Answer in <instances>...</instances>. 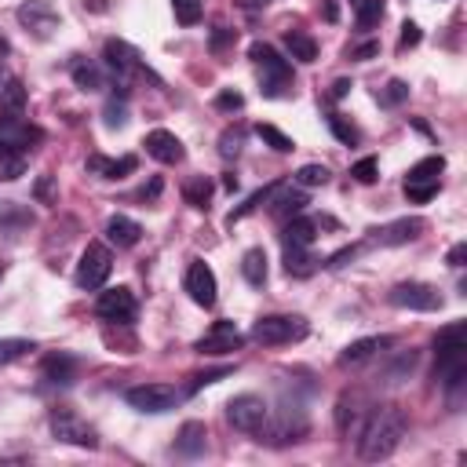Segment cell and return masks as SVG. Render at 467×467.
Instances as JSON below:
<instances>
[{"label":"cell","instance_id":"46","mask_svg":"<svg viewBox=\"0 0 467 467\" xmlns=\"http://www.w3.org/2000/svg\"><path fill=\"white\" fill-rule=\"evenodd\" d=\"M215 106H220V110H241L245 106V96H241V91H234V88H227V91H220V96H215Z\"/></svg>","mask_w":467,"mask_h":467},{"label":"cell","instance_id":"38","mask_svg":"<svg viewBox=\"0 0 467 467\" xmlns=\"http://www.w3.org/2000/svg\"><path fill=\"white\" fill-rule=\"evenodd\" d=\"M172 12L179 26H198L201 22V0H172Z\"/></svg>","mask_w":467,"mask_h":467},{"label":"cell","instance_id":"49","mask_svg":"<svg viewBox=\"0 0 467 467\" xmlns=\"http://www.w3.org/2000/svg\"><path fill=\"white\" fill-rule=\"evenodd\" d=\"M237 150H241V132H223V139H220V153H223V158H234Z\"/></svg>","mask_w":467,"mask_h":467},{"label":"cell","instance_id":"29","mask_svg":"<svg viewBox=\"0 0 467 467\" xmlns=\"http://www.w3.org/2000/svg\"><path fill=\"white\" fill-rule=\"evenodd\" d=\"M285 48L300 62H315L318 58V41L310 37V34H303V29H289V34H285Z\"/></svg>","mask_w":467,"mask_h":467},{"label":"cell","instance_id":"32","mask_svg":"<svg viewBox=\"0 0 467 467\" xmlns=\"http://www.w3.org/2000/svg\"><path fill=\"white\" fill-rule=\"evenodd\" d=\"M26 175V153L19 150H0V183H15Z\"/></svg>","mask_w":467,"mask_h":467},{"label":"cell","instance_id":"16","mask_svg":"<svg viewBox=\"0 0 467 467\" xmlns=\"http://www.w3.org/2000/svg\"><path fill=\"white\" fill-rule=\"evenodd\" d=\"M44 132L34 128V124H26V121H0V150H19L26 153L34 143H41Z\"/></svg>","mask_w":467,"mask_h":467},{"label":"cell","instance_id":"4","mask_svg":"<svg viewBox=\"0 0 467 467\" xmlns=\"http://www.w3.org/2000/svg\"><path fill=\"white\" fill-rule=\"evenodd\" d=\"M124 401L136 409V413H146V416H161V413H172L179 401H183V391H175L172 384H139V387H128L124 391Z\"/></svg>","mask_w":467,"mask_h":467},{"label":"cell","instance_id":"34","mask_svg":"<svg viewBox=\"0 0 467 467\" xmlns=\"http://www.w3.org/2000/svg\"><path fill=\"white\" fill-rule=\"evenodd\" d=\"M256 136L270 146V150H277V153H289V150H296V143L282 132V128H274V124H256Z\"/></svg>","mask_w":467,"mask_h":467},{"label":"cell","instance_id":"26","mask_svg":"<svg viewBox=\"0 0 467 467\" xmlns=\"http://www.w3.org/2000/svg\"><path fill=\"white\" fill-rule=\"evenodd\" d=\"M241 274H245V282L253 289L267 285V253H263V248H248V253L241 256Z\"/></svg>","mask_w":467,"mask_h":467},{"label":"cell","instance_id":"31","mask_svg":"<svg viewBox=\"0 0 467 467\" xmlns=\"http://www.w3.org/2000/svg\"><path fill=\"white\" fill-rule=\"evenodd\" d=\"M74 372H77V362L66 358V354H51V358H44V377H48L51 384H70V380H74Z\"/></svg>","mask_w":467,"mask_h":467},{"label":"cell","instance_id":"51","mask_svg":"<svg viewBox=\"0 0 467 467\" xmlns=\"http://www.w3.org/2000/svg\"><path fill=\"white\" fill-rule=\"evenodd\" d=\"M463 260H467V245L460 241V245L449 248V267H463Z\"/></svg>","mask_w":467,"mask_h":467},{"label":"cell","instance_id":"35","mask_svg":"<svg viewBox=\"0 0 467 467\" xmlns=\"http://www.w3.org/2000/svg\"><path fill=\"white\" fill-rule=\"evenodd\" d=\"M29 351H34V339H19V336L0 339V365H12L19 358H26Z\"/></svg>","mask_w":467,"mask_h":467},{"label":"cell","instance_id":"39","mask_svg":"<svg viewBox=\"0 0 467 467\" xmlns=\"http://www.w3.org/2000/svg\"><path fill=\"white\" fill-rule=\"evenodd\" d=\"M384 19V0H362L358 4V29H372Z\"/></svg>","mask_w":467,"mask_h":467},{"label":"cell","instance_id":"55","mask_svg":"<svg viewBox=\"0 0 467 467\" xmlns=\"http://www.w3.org/2000/svg\"><path fill=\"white\" fill-rule=\"evenodd\" d=\"M377 51H380L377 44H365V48H354V51H351V58H372Z\"/></svg>","mask_w":467,"mask_h":467},{"label":"cell","instance_id":"25","mask_svg":"<svg viewBox=\"0 0 467 467\" xmlns=\"http://www.w3.org/2000/svg\"><path fill=\"white\" fill-rule=\"evenodd\" d=\"M420 230H424V220H394L377 237H380V245H406V241H416Z\"/></svg>","mask_w":467,"mask_h":467},{"label":"cell","instance_id":"48","mask_svg":"<svg viewBox=\"0 0 467 467\" xmlns=\"http://www.w3.org/2000/svg\"><path fill=\"white\" fill-rule=\"evenodd\" d=\"M439 194V183H424V186H406V198L409 201H431Z\"/></svg>","mask_w":467,"mask_h":467},{"label":"cell","instance_id":"47","mask_svg":"<svg viewBox=\"0 0 467 467\" xmlns=\"http://www.w3.org/2000/svg\"><path fill=\"white\" fill-rule=\"evenodd\" d=\"M34 194H37L41 205H51V201H55V179H51V175H41L37 186H34Z\"/></svg>","mask_w":467,"mask_h":467},{"label":"cell","instance_id":"45","mask_svg":"<svg viewBox=\"0 0 467 467\" xmlns=\"http://www.w3.org/2000/svg\"><path fill=\"white\" fill-rule=\"evenodd\" d=\"M420 37H424V34H420L416 22H401V41H398V48H401V51H406V48H416Z\"/></svg>","mask_w":467,"mask_h":467},{"label":"cell","instance_id":"50","mask_svg":"<svg viewBox=\"0 0 467 467\" xmlns=\"http://www.w3.org/2000/svg\"><path fill=\"white\" fill-rule=\"evenodd\" d=\"M358 253H362V248H358V245H351V248H344V253H336V256L329 260V267H344V263H347V260H354Z\"/></svg>","mask_w":467,"mask_h":467},{"label":"cell","instance_id":"10","mask_svg":"<svg viewBox=\"0 0 467 467\" xmlns=\"http://www.w3.org/2000/svg\"><path fill=\"white\" fill-rule=\"evenodd\" d=\"M15 15H19V22H22L37 41H48L55 29L62 26V15L55 12L51 0H26V4H22Z\"/></svg>","mask_w":467,"mask_h":467},{"label":"cell","instance_id":"37","mask_svg":"<svg viewBox=\"0 0 467 467\" xmlns=\"http://www.w3.org/2000/svg\"><path fill=\"white\" fill-rule=\"evenodd\" d=\"M103 117H106V128H124L128 124V103H124V96H110L106 106H103Z\"/></svg>","mask_w":467,"mask_h":467},{"label":"cell","instance_id":"9","mask_svg":"<svg viewBox=\"0 0 467 467\" xmlns=\"http://www.w3.org/2000/svg\"><path fill=\"white\" fill-rule=\"evenodd\" d=\"M267 416H270V409L260 394H237L227 401V420L245 434H256L267 424Z\"/></svg>","mask_w":467,"mask_h":467},{"label":"cell","instance_id":"3","mask_svg":"<svg viewBox=\"0 0 467 467\" xmlns=\"http://www.w3.org/2000/svg\"><path fill=\"white\" fill-rule=\"evenodd\" d=\"M307 322L300 315H267L253 325V339L263 347H282V344H300L307 336Z\"/></svg>","mask_w":467,"mask_h":467},{"label":"cell","instance_id":"33","mask_svg":"<svg viewBox=\"0 0 467 467\" xmlns=\"http://www.w3.org/2000/svg\"><path fill=\"white\" fill-rule=\"evenodd\" d=\"M183 198H186V205H191V208H208V201H212V183L205 175L191 179V183L183 186Z\"/></svg>","mask_w":467,"mask_h":467},{"label":"cell","instance_id":"43","mask_svg":"<svg viewBox=\"0 0 467 467\" xmlns=\"http://www.w3.org/2000/svg\"><path fill=\"white\" fill-rule=\"evenodd\" d=\"M413 365H416V354H413V351H409V354H401V358L384 372V380H387V384H398L401 372H413Z\"/></svg>","mask_w":467,"mask_h":467},{"label":"cell","instance_id":"2","mask_svg":"<svg viewBox=\"0 0 467 467\" xmlns=\"http://www.w3.org/2000/svg\"><path fill=\"white\" fill-rule=\"evenodd\" d=\"M434 354H439V377L446 380V387H460L467 377V325L453 322L439 332L434 339Z\"/></svg>","mask_w":467,"mask_h":467},{"label":"cell","instance_id":"54","mask_svg":"<svg viewBox=\"0 0 467 467\" xmlns=\"http://www.w3.org/2000/svg\"><path fill=\"white\" fill-rule=\"evenodd\" d=\"M351 88H354V84H351L347 77H339V81L332 84V99H344V96H347V91H351Z\"/></svg>","mask_w":467,"mask_h":467},{"label":"cell","instance_id":"23","mask_svg":"<svg viewBox=\"0 0 467 467\" xmlns=\"http://www.w3.org/2000/svg\"><path fill=\"white\" fill-rule=\"evenodd\" d=\"M315 270H318V260L310 253V245H285V274L310 277Z\"/></svg>","mask_w":467,"mask_h":467},{"label":"cell","instance_id":"36","mask_svg":"<svg viewBox=\"0 0 467 467\" xmlns=\"http://www.w3.org/2000/svg\"><path fill=\"white\" fill-rule=\"evenodd\" d=\"M329 128H332V136L339 139V143H344V146H354L362 136H358V128H354V124L344 117V113H329Z\"/></svg>","mask_w":467,"mask_h":467},{"label":"cell","instance_id":"27","mask_svg":"<svg viewBox=\"0 0 467 467\" xmlns=\"http://www.w3.org/2000/svg\"><path fill=\"white\" fill-rule=\"evenodd\" d=\"M315 237H318V220H307V215L285 220V234H282L285 245H315Z\"/></svg>","mask_w":467,"mask_h":467},{"label":"cell","instance_id":"12","mask_svg":"<svg viewBox=\"0 0 467 467\" xmlns=\"http://www.w3.org/2000/svg\"><path fill=\"white\" fill-rule=\"evenodd\" d=\"M136 292L128 285H117V289H106L99 300H96V315L106 318V322H132L136 318Z\"/></svg>","mask_w":467,"mask_h":467},{"label":"cell","instance_id":"22","mask_svg":"<svg viewBox=\"0 0 467 467\" xmlns=\"http://www.w3.org/2000/svg\"><path fill=\"white\" fill-rule=\"evenodd\" d=\"M88 172L99 179H124L128 172H136V158H103V153H91L88 158Z\"/></svg>","mask_w":467,"mask_h":467},{"label":"cell","instance_id":"59","mask_svg":"<svg viewBox=\"0 0 467 467\" xmlns=\"http://www.w3.org/2000/svg\"><path fill=\"white\" fill-rule=\"evenodd\" d=\"M351 4H362V0H351Z\"/></svg>","mask_w":467,"mask_h":467},{"label":"cell","instance_id":"42","mask_svg":"<svg viewBox=\"0 0 467 467\" xmlns=\"http://www.w3.org/2000/svg\"><path fill=\"white\" fill-rule=\"evenodd\" d=\"M387 106H398V103H406L409 99V84L406 81H391L387 88H384V96H380Z\"/></svg>","mask_w":467,"mask_h":467},{"label":"cell","instance_id":"44","mask_svg":"<svg viewBox=\"0 0 467 467\" xmlns=\"http://www.w3.org/2000/svg\"><path fill=\"white\" fill-rule=\"evenodd\" d=\"M230 372H234L230 365H227V369H212V372H198L194 384H191V394H194V391H201V387H208V384H220L223 377H230Z\"/></svg>","mask_w":467,"mask_h":467},{"label":"cell","instance_id":"58","mask_svg":"<svg viewBox=\"0 0 467 467\" xmlns=\"http://www.w3.org/2000/svg\"><path fill=\"white\" fill-rule=\"evenodd\" d=\"M0 277H4V263H0Z\"/></svg>","mask_w":467,"mask_h":467},{"label":"cell","instance_id":"20","mask_svg":"<svg viewBox=\"0 0 467 467\" xmlns=\"http://www.w3.org/2000/svg\"><path fill=\"white\" fill-rule=\"evenodd\" d=\"M391 344H394L391 336H365V339H354V344L344 347L339 362H344V365H362V362H369L372 354L384 351V347H391Z\"/></svg>","mask_w":467,"mask_h":467},{"label":"cell","instance_id":"8","mask_svg":"<svg viewBox=\"0 0 467 467\" xmlns=\"http://www.w3.org/2000/svg\"><path fill=\"white\" fill-rule=\"evenodd\" d=\"M51 434L58 442H66V446H81V449H96L99 446V434L91 424H84L77 413L70 409H55L51 413Z\"/></svg>","mask_w":467,"mask_h":467},{"label":"cell","instance_id":"14","mask_svg":"<svg viewBox=\"0 0 467 467\" xmlns=\"http://www.w3.org/2000/svg\"><path fill=\"white\" fill-rule=\"evenodd\" d=\"M183 289L191 292V300L198 307H215V292H220V289H215V274H212V267L205 260H194L191 267H186Z\"/></svg>","mask_w":467,"mask_h":467},{"label":"cell","instance_id":"30","mask_svg":"<svg viewBox=\"0 0 467 467\" xmlns=\"http://www.w3.org/2000/svg\"><path fill=\"white\" fill-rule=\"evenodd\" d=\"M303 205H307V198L303 194H292V191H277L274 194V205H270V212L277 215V220H292V215H300L303 212Z\"/></svg>","mask_w":467,"mask_h":467},{"label":"cell","instance_id":"17","mask_svg":"<svg viewBox=\"0 0 467 467\" xmlns=\"http://www.w3.org/2000/svg\"><path fill=\"white\" fill-rule=\"evenodd\" d=\"M143 146H146L150 158H153V161H161V165H179V161L186 158L183 143H179L172 132H165V128H153V132L143 139Z\"/></svg>","mask_w":467,"mask_h":467},{"label":"cell","instance_id":"40","mask_svg":"<svg viewBox=\"0 0 467 467\" xmlns=\"http://www.w3.org/2000/svg\"><path fill=\"white\" fill-rule=\"evenodd\" d=\"M296 183H300V186H325V183H329V168H325V165H303V168L296 172Z\"/></svg>","mask_w":467,"mask_h":467},{"label":"cell","instance_id":"5","mask_svg":"<svg viewBox=\"0 0 467 467\" xmlns=\"http://www.w3.org/2000/svg\"><path fill=\"white\" fill-rule=\"evenodd\" d=\"M113 270V256H110V248L99 245V241H88V248L81 253L77 260V285L88 289V292H96L106 285V277Z\"/></svg>","mask_w":467,"mask_h":467},{"label":"cell","instance_id":"15","mask_svg":"<svg viewBox=\"0 0 467 467\" xmlns=\"http://www.w3.org/2000/svg\"><path fill=\"white\" fill-rule=\"evenodd\" d=\"M365 416H369L365 394L351 391V394H344V398L336 401V427H339V434H354V431H362Z\"/></svg>","mask_w":467,"mask_h":467},{"label":"cell","instance_id":"19","mask_svg":"<svg viewBox=\"0 0 467 467\" xmlns=\"http://www.w3.org/2000/svg\"><path fill=\"white\" fill-rule=\"evenodd\" d=\"M205 446H208V431H205V424H201V420H186V424L179 427L175 453L194 460V456H201V453H205Z\"/></svg>","mask_w":467,"mask_h":467},{"label":"cell","instance_id":"7","mask_svg":"<svg viewBox=\"0 0 467 467\" xmlns=\"http://www.w3.org/2000/svg\"><path fill=\"white\" fill-rule=\"evenodd\" d=\"M103 58H106V70L117 77V84H121V91L128 88L146 66H143V58H139V51L132 48V44H124V41H117V37H110L106 44H103Z\"/></svg>","mask_w":467,"mask_h":467},{"label":"cell","instance_id":"21","mask_svg":"<svg viewBox=\"0 0 467 467\" xmlns=\"http://www.w3.org/2000/svg\"><path fill=\"white\" fill-rule=\"evenodd\" d=\"M106 237L117 248H132V245H139L143 227L136 220H128V215H110V220H106Z\"/></svg>","mask_w":467,"mask_h":467},{"label":"cell","instance_id":"6","mask_svg":"<svg viewBox=\"0 0 467 467\" xmlns=\"http://www.w3.org/2000/svg\"><path fill=\"white\" fill-rule=\"evenodd\" d=\"M248 58H253L256 66H260L267 96H282V88L292 81V66H289V62L277 55L270 44H263V41H256L253 48H248Z\"/></svg>","mask_w":467,"mask_h":467},{"label":"cell","instance_id":"52","mask_svg":"<svg viewBox=\"0 0 467 467\" xmlns=\"http://www.w3.org/2000/svg\"><path fill=\"white\" fill-rule=\"evenodd\" d=\"M227 41H234V29H223V26H220V29L212 34V48H223Z\"/></svg>","mask_w":467,"mask_h":467},{"label":"cell","instance_id":"24","mask_svg":"<svg viewBox=\"0 0 467 467\" xmlns=\"http://www.w3.org/2000/svg\"><path fill=\"white\" fill-rule=\"evenodd\" d=\"M70 74H74V84H77L81 91H99V88H106V74H103V66H96L91 58H74Z\"/></svg>","mask_w":467,"mask_h":467},{"label":"cell","instance_id":"11","mask_svg":"<svg viewBox=\"0 0 467 467\" xmlns=\"http://www.w3.org/2000/svg\"><path fill=\"white\" fill-rule=\"evenodd\" d=\"M245 336L234 322H212V329L194 344L198 354H230V351H241Z\"/></svg>","mask_w":467,"mask_h":467},{"label":"cell","instance_id":"56","mask_svg":"<svg viewBox=\"0 0 467 467\" xmlns=\"http://www.w3.org/2000/svg\"><path fill=\"white\" fill-rule=\"evenodd\" d=\"M241 4H245V8H267L270 0H241Z\"/></svg>","mask_w":467,"mask_h":467},{"label":"cell","instance_id":"57","mask_svg":"<svg viewBox=\"0 0 467 467\" xmlns=\"http://www.w3.org/2000/svg\"><path fill=\"white\" fill-rule=\"evenodd\" d=\"M91 8H96V12H106V0H91Z\"/></svg>","mask_w":467,"mask_h":467},{"label":"cell","instance_id":"13","mask_svg":"<svg viewBox=\"0 0 467 467\" xmlns=\"http://www.w3.org/2000/svg\"><path fill=\"white\" fill-rule=\"evenodd\" d=\"M391 303L401 310H439L442 296H439V289H431L424 282H401L391 289Z\"/></svg>","mask_w":467,"mask_h":467},{"label":"cell","instance_id":"41","mask_svg":"<svg viewBox=\"0 0 467 467\" xmlns=\"http://www.w3.org/2000/svg\"><path fill=\"white\" fill-rule=\"evenodd\" d=\"M351 175L358 179V183H377V175H380V165H377V158H362L354 168H351Z\"/></svg>","mask_w":467,"mask_h":467},{"label":"cell","instance_id":"1","mask_svg":"<svg viewBox=\"0 0 467 467\" xmlns=\"http://www.w3.org/2000/svg\"><path fill=\"white\" fill-rule=\"evenodd\" d=\"M401 439H406V413L398 406H377L369 409L358 431V456L369 463H380L401 446Z\"/></svg>","mask_w":467,"mask_h":467},{"label":"cell","instance_id":"53","mask_svg":"<svg viewBox=\"0 0 467 467\" xmlns=\"http://www.w3.org/2000/svg\"><path fill=\"white\" fill-rule=\"evenodd\" d=\"M322 15H325V22H339V8H336V0H322Z\"/></svg>","mask_w":467,"mask_h":467},{"label":"cell","instance_id":"18","mask_svg":"<svg viewBox=\"0 0 467 467\" xmlns=\"http://www.w3.org/2000/svg\"><path fill=\"white\" fill-rule=\"evenodd\" d=\"M26 117V84L19 77L0 81V121H22Z\"/></svg>","mask_w":467,"mask_h":467},{"label":"cell","instance_id":"28","mask_svg":"<svg viewBox=\"0 0 467 467\" xmlns=\"http://www.w3.org/2000/svg\"><path fill=\"white\" fill-rule=\"evenodd\" d=\"M442 168H446V158H442V153H434V158H424V161H416V165L409 168V175H406V186H424V183H439Z\"/></svg>","mask_w":467,"mask_h":467}]
</instances>
